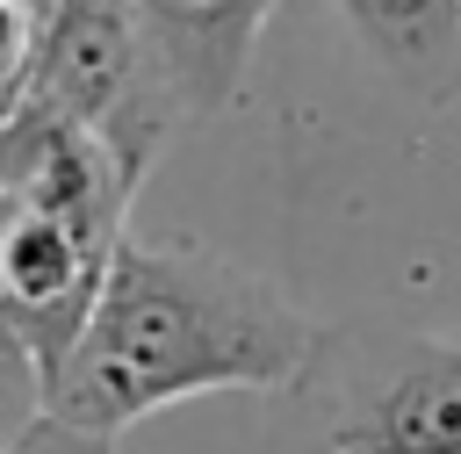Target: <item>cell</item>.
Segmentation results:
<instances>
[{
	"mask_svg": "<svg viewBox=\"0 0 461 454\" xmlns=\"http://www.w3.org/2000/svg\"><path fill=\"white\" fill-rule=\"evenodd\" d=\"M317 353L324 331L230 252L122 238L79 346L50 375V418L122 440L137 418L187 396L288 389Z\"/></svg>",
	"mask_w": 461,
	"mask_h": 454,
	"instance_id": "obj_1",
	"label": "cell"
},
{
	"mask_svg": "<svg viewBox=\"0 0 461 454\" xmlns=\"http://www.w3.org/2000/svg\"><path fill=\"white\" fill-rule=\"evenodd\" d=\"M36 108L94 130L122 180L144 187V173L158 166L180 101L144 43L137 0H43V43H36Z\"/></svg>",
	"mask_w": 461,
	"mask_h": 454,
	"instance_id": "obj_2",
	"label": "cell"
},
{
	"mask_svg": "<svg viewBox=\"0 0 461 454\" xmlns=\"http://www.w3.org/2000/svg\"><path fill=\"white\" fill-rule=\"evenodd\" d=\"M324 454H461V346L382 339L346 382Z\"/></svg>",
	"mask_w": 461,
	"mask_h": 454,
	"instance_id": "obj_4",
	"label": "cell"
},
{
	"mask_svg": "<svg viewBox=\"0 0 461 454\" xmlns=\"http://www.w3.org/2000/svg\"><path fill=\"white\" fill-rule=\"evenodd\" d=\"M50 411V389H43V368H36V353L14 339V324L0 317V454L36 425Z\"/></svg>",
	"mask_w": 461,
	"mask_h": 454,
	"instance_id": "obj_7",
	"label": "cell"
},
{
	"mask_svg": "<svg viewBox=\"0 0 461 454\" xmlns=\"http://www.w3.org/2000/svg\"><path fill=\"white\" fill-rule=\"evenodd\" d=\"M7 454H115V440H101V432H79V425H65V418H36Z\"/></svg>",
	"mask_w": 461,
	"mask_h": 454,
	"instance_id": "obj_8",
	"label": "cell"
},
{
	"mask_svg": "<svg viewBox=\"0 0 461 454\" xmlns=\"http://www.w3.org/2000/svg\"><path fill=\"white\" fill-rule=\"evenodd\" d=\"M281 0H137L144 43L180 101V115H223L245 94L259 29Z\"/></svg>",
	"mask_w": 461,
	"mask_h": 454,
	"instance_id": "obj_5",
	"label": "cell"
},
{
	"mask_svg": "<svg viewBox=\"0 0 461 454\" xmlns=\"http://www.w3.org/2000/svg\"><path fill=\"white\" fill-rule=\"evenodd\" d=\"M115 245H122L115 223H86V216H58V209H7L0 216V317L36 353L43 389L65 368V353L79 346Z\"/></svg>",
	"mask_w": 461,
	"mask_h": 454,
	"instance_id": "obj_3",
	"label": "cell"
},
{
	"mask_svg": "<svg viewBox=\"0 0 461 454\" xmlns=\"http://www.w3.org/2000/svg\"><path fill=\"white\" fill-rule=\"evenodd\" d=\"M360 58L411 101L461 94V0H339Z\"/></svg>",
	"mask_w": 461,
	"mask_h": 454,
	"instance_id": "obj_6",
	"label": "cell"
}]
</instances>
